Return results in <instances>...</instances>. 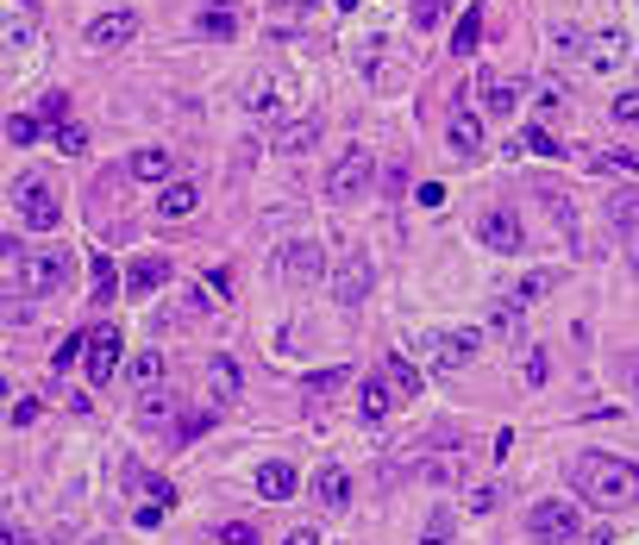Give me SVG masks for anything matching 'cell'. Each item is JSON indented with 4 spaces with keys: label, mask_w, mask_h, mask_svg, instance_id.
I'll return each instance as SVG.
<instances>
[{
    "label": "cell",
    "mask_w": 639,
    "mask_h": 545,
    "mask_svg": "<svg viewBox=\"0 0 639 545\" xmlns=\"http://www.w3.org/2000/svg\"><path fill=\"white\" fill-rule=\"evenodd\" d=\"M571 489H577V502L583 508H633L639 502V470L627 458H614V452H583L571 464Z\"/></svg>",
    "instance_id": "obj_1"
},
{
    "label": "cell",
    "mask_w": 639,
    "mask_h": 545,
    "mask_svg": "<svg viewBox=\"0 0 639 545\" xmlns=\"http://www.w3.org/2000/svg\"><path fill=\"white\" fill-rule=\"evenodd\" d=\"M13 213H19V226H26V232H57L63 201H57V188L44 182V176H13Z\"/></svg>",
    "instance_id": "obj_2"
},
{
    "label": "cell",
    "mask_w": 639,
    "mask_h": 545,
    "mask_svg": "<svg viewBox=\"0 0 639 545\" xmlns=\"http://www.w3.org/2000/svg\"><path fill=\"white\" fill-rule=\"evenodd\" d=\"M13 289H26V295H57L63 282H69V251H19L13 264Z\"/></svg>",
    "instance_id": "obj_3"
},
{
    "label": "cell",
    "mask_w": 639,
    "mask_h": 545,
    "mask_svg": "<svg viewBox=\"0 0 639 545\" xmlns=\"http://www.w3.org/2000/svg\"><path fill=\"white\" fill-rule=\"evenodd\" d=\"M276 276L289 282V289H314V282H326V251H320L314 232H295V239H282Z\"/></svg>",
    "instance_id": "obj_4"
},
{
    "label": "cell",
    "mask_w": 639,
    "mask_h": 545,
    "mask_svg": "<svg viewBox=\"0 0 639 545\" xmlns=\"http://www.w3.org/2000/svg\"><path fill=\"white\" fill-rule=\"evenodd\" d=\"M414 345H420V358L433 364L439 376H452V370H464L470 358H477V345H483V333H445V326H433V333H414Z\"/></svg>",
    "instance_id": "obj_5"
},
{
    "label": "cell",
    "mask_w": 639,
    "mask_h": 545,
    "mask_svg": "<svg viewBox=\"0 0 639 545\" xmlns=\"http://www.w3.org/2000/svg\"><path fill=\"white\" fill-rule=\"evenodd\" d=\"M527 533L539 545H571L583 533V502H564V495H552V502H539L527 514Z\"/></svg>",
    "instance_id": "obj_6"
},
{
    "label": "cell",
    "mask_w": 639,
    "mask_h": 545,
    "mask_svg": "<svg viewBox=\"0 0 639 545\" xmlns=\"http://www.w3.org/2000/svg\"><path fill=\"white\" fill-rule=\"evenodd\" d=\"M120 358H126V333H120V326H88V383L94 389L113 383Z\"/></svg>",
    "instance_id": "obj_7"
},
{
    "label": "cell",
    "mask_w": 639,
    "mask_h": 545,
    "mask_svg": "<svg viewBox=\"0 0 639 545\" xmlns=\"http://www.w3.org/2000/svg\"><path fill=\"white\" fill-rule=\"evenodd\" d=\"M583 63L596 69V76H621V69L633 63V38H627L621 26H608V32H589V44H583Z\"/></svg>",
    "instance_id": "obj_8"
},
{
    "label": "cell",
    "mask_w": 639,
    "mask_h": 545,
    "mask_svg": "<svg viewBox=\"0 0 639 545\" xmlns=\"http://www.w3.org/2000/svg\"><path fill=\"white\" fill-rule=\"evenodd\" d=\"M370 176H376L370 151H364V145H351V151H345V157L333 163V176H326V195H333V201H358Z\"/></svg>",
    "instance_id": "obj_9"
},
{
    "label": "cell",
    "mask_w": 639,
    "mask_h": 545,
    "mask_svg": "<svg viewBox=\"0 0 639 545\" xmlns=\"http://www.w3.org/2000/svg\"><path fill=\"white\" fill-rule=\"evenodd\" d=\"M395 395H401V389L389 383V370H383V376H364V383H358V420H364V426H383L389 408H395Z\"/></svg>",
    "instance_id": "obj_10"
},
{
    "label": "cell",
    "mask_w": 639,
    "mask_h": 545,
    "mask_svg": "<svg viewBox=\"0 0 639 545\" xmlns=\"http://www.w3.org/2000/svg\"><path fill=\"white\" fill-rule=\"evenodd\" d=\"M370 295V257H345V264L333 270V301L339 307H358Z\"/></svg>",
    "instance_id": "obj_11"
},
{
    "label": "cell",
    "mask_w": 639,
    "mask_h": 545,
    "mask_svg": "<svg viewBox=\"0 0 639 545\" xmlns=\"http://www.w3.org/2000/svg\"><path fill=\"white\" fill-rule=\"evenodd\" d=\"M195 32H201V38H213V44L239 38V7H232V0H207V7L195 13Z\"/></svg>",
    "instance_id": "obj_12"
},
{
    "label": "cell",
    "mask_w": 639,
    "mask_h": 545,
    "mask_svg": "<svg viewBox=\"0 0 639 545\" xmlns=\"http://www.w3.org/2000/svg\"><path fill=\"white\" fill-rule=\"evenodd\" d=\"M132 32H138V19H132V13H101V19L88 26V51H120Z\"/></svg>",
    "instance_id": "obj_13"
},
{
    "label": "cell",
    "mask_w": 639,
    "mask_h": 545,
    "mask_svg": "<svg viewBox=\"0 0 639 545\" xmlns=\"http://www.w3.org/2000/svg\"><path fill=\"white\" fill-rule=\"evenodd\" d=\"M163 282H170V264H163V257H138V264L126 270V295L132 301H151Z\"/></svg>",
    "instance_id": "obj_14"
},
{
    "label": "cell",
    "mask_w": 639,
    "mask_h": 545,
    "mask_svg": "<svg viewBox=\"0 0 639 545\" xmlns=\"http://www.w3.org/2000/svg\"><path fill=\"white\" fill-rule=\"evenodd\" d=\"M264 502H289V495L301 489V477H295V464H257V483H251Z\"/></svg>",
    "instance_id": "obj_15"
},
{
    "label": "cell",
    "mask_w": 639,
    "mask_h": 545,
    "mask_svg": "<svg viewBox=\"0 0 639 545\" xmlns=\"http://www.w3.org/2000/svg\"><path fill=\"white\" fill-rule=\"evenodd\" d=\"M195 207H201V188L195 182H163L157 188V213H163V220H188Z\"/></svg>",
    "instance_id": "obj_16"
},
{
    "label": "cell",
    "mask_w": 639,
    "mask_h": 545,
    "mask_svg": "<svg viewBox=\"0 0 639 545\" xmlns=\"http://www.w3.org/2000/svg\"><path fill=\"white\" fill-rule=\"evenodd\" d=\"M483 245L489 251H520V245H527V232H520V220H508V213L495 207V213H483Z\"/></svg>",
    "instance_id": "obj_17"
},
{
    "label": "cell",
    "mask_w": 639,
    "mask_h": 545,
    "mask_svg": "<svg viewBox=\"0 0 639 545\" xmlns=\"http://www.w3.org/2000/svg\"><path fill=\"white\" fill-rule=\"evenodd\" d=\"M589 170H602V176H639V151L627 145H602V151H583Z\"/></svg>",
    "instance_id": "obj_18"
},
{
    "label": "cell",
    "mask_w": 639,
    "mask_h": 545,
    "mask_svg": "<svg viewBox=\"0 0 639 545\" xmlns=\"http://www.w3.org/2000/svg\"><path fill=\"white\" fill-rule=\"evenodd\" d=\"M445 145H452L458 157H477V151H483V120H477V113H452V126H445Z\"/></svg>",
    "instance_id": "obj_19"
},
{
    "label": "cell",
    "mask_w": 639,
    "mask_h": 545,
    "mask_svg": "<svg viewBox=\"0 0 639 545\" xmlns=\"http://www.w3.org/2000/svg\"><path fill=\"white\" fill-rule=\"evenodd\" d=\"M132 176L163 188V182H176V157L163 151V145H151V151H138V157H132Z\"/></svg>",
    "instance_id": "obj_20"
},
{
    "label": "cell",
    "mask_w": 639,
    "mask_h": 545,
    "mask_svg": "<svg viewBox=\"0 0 639 545\" xmlns=\"http://www.w3.org/2000/svg\"><path fill=\"white\" fill-rule=\"evenodd\" d=\"M314 495H320V508H333V514H339V508H351V477H345L339 464H326L320 477H314Z\"/></svg>",
    "instance_id": "obj_21"
},
{
    "label": "cell",
    "mask_w": 639,
    "mask_h": 545,
    "mask_svg": "<svg viewBox=\"0 0 639 545\" xmlns=\"http://www.w3.org/2000/svg\"><path fill=\"white\" fill-rule=\"evenodd\" d=\"M477 44H483V0H470L452 32V57H477Z\"/></svg>",
    "instance_id": "obj_22"
},
{
    "label": "cell",
    "mask_w": 639,
    "mask_h": 545,
    "mask_svg": "<svg viewBox=\"0 0 639 545\" xmlns=\"http://www.w3.org/2000/svg\"><path fill=\"white\" fill-rule=\"evenodd\" d=\"M608 226L621 232V239H639V188H621V195L608 201Z\"/></svg>",
    "instance_id": "obj_23"
},
{
    "label": "cell",
    "mask_w": 639,
    "mask_h": 545,
    "mask_svg": "<svg viewBox=\"0 0 639 545\" xmlns=\"http://www.w3.org/2000/svg\"><path fill=\"white\" fill-rule=\"evenodd\" d=\"M245 107L257 113V120H276V113H282V88H276V76H257V82L245 88Z\"/></svg>",
    "instance_id": "obj_24"
},
{
    "label": "cell",
    "mask_w": 639,
    "mask_h": 545,
    "mask_svg": "<svg viewBox=\"0 0 639 545\" xmlns=\"http://www.w3.org/2000/svg\"><path fill=\"white\" fill-rule=\"evenodd\" d=\"M520 94H527V82L489 76V82H483V107H489V113H514V107H520Z\"/></svg>",
    "instance_id": "obj_25"
},
{
    "label": "cell",
    "mask_w": 639,
    "mask_h": 545,
    "mask_svg": "<svg viewBox=\"0 0 639 545\" xmlns=\"http://www.w3.org/2000/svg\"><path fill=\"white\" fill-rule=\"evenodd\" d=\"M489 333H495V339H508V345H520V333H527V314H520V301L489 307Z\"/></svg>",
    "instance_id": "obj_26"
},
{
    "label": "cell",
    "mask_w": 639,
    "mask_h": 545,
    "mask_svg": "<svg viewBox=\"0 0 639 545\" xmlns=\"http://www.w3.org/2000/svg\"><path fill=\"white\" fill-rule=\"evenodd\" d=\"M314 138H320V120H289V126L276 132V151H282V157H301Z\"/></svg>",
    "instance_id": "obj_27"
},
{
    "label": "cell",
    "mask_w": 639,
    "mask_h": 545,
    "mask_svg": "<svg viewBox=\"0 0 639 545\" xmlns=\"http://www.w3.org/2000/svg\"><path fill=\"white\" fill-rule=\"evenodd\" d=\"M383 370H389V383H395L401 395H420V389H426V370H420V364H408L401 351H389V364H383Z\"/></svg>",
    "instance_id": "obj_28"
},
{
    "label": "cell",
    "mask_w": 639,
    "mask_h": 545,
    "mask_svg": "<svg viewBox=\"0 0 639 545\" xmlns=\"http://www.w3.org/2000/svg\"><path fill=\"white\" fill-rule=\"evenodd\" d=\"M207 383H213V389H220V401H232V395H239V364H232V358H226V351H220V358H213V364H207Z\"/></svg>",
    "instance_id": "obj_29"
},
{
    "label": "cell",
    "mask_w": 639,
    "mask_h": 545,
    "mask_svg": "<svg viewBox=\"0 0 639 545\" xmlns=\"http://www.w3.org/2000/svg\"><path fill=\"white\" fill-rule=\"evenodd\" d=\"M138 420H145V426H157V420H170V389H138Z\"/></svg>",
    "instance_id": "obj_30"
},
{
    "label": "cell",
    "mask_w": 639,
    "mask_h": 545,
    "mask_svg": "<svg viewBox=\"0 0 639 545\" xmlns=\"http://www.w3.org/2000/svg\"><path fill=\"white\" fill-rule=\"evenodd\" d=\"M163 370H170V364H163V351H138V358H132V383L151 389V383H163Z\"/></svg>",
    "instance_id": "obj_31"
},
{
    "label": "cell",
    "mask_w": 639,
    "mask_h": 545,
    "mask_svg": "<svg viewBox=\"0 0 639 545\" xmlns=\"http://www.w3.org/2000/svg\"><path fill=\"white\" fill-rule=\"evenodd\" d=\"M345 383H351L345 370H314V376H307V401H326V395H339Z\"/></svg>",
    "instance_id": "obj_32"
},
{
    "label": "cell",
    "mask_w": 639,
    "mask_h": 545,
    "mask_svg": "<svg viewBox=\"0 0 639 545\" xmlns=\"http://www.w3.org/2000/svg\"><path fill=\"white\" fill-rule=\"evenodd\" d=\"M452 527H458V514H452V508H433V520H426L420 545H452Z\"/></svg>",
    "instance_id": "obj_33"
},
{
    "label": "cell",
    "mask_w": 639,
    "mask_h": 545,
    "mask_svg": "<svg viewBox=\"0 0 639 545\" xmlns=\"http://www.w3.org/2000/svg\"><path fill=\"white\" fill-rule=\"evenodd\" d=\"M113 289H120L113 264H107V257H94V282H88V295H94V301H113Z\"/></svg>",
    "instance_id": "obj_34"
},
{
    "label": "cell",
    "mask_w": 639,
    "mask_h": 545,
    "mask_svg": "<svg viewBox=\"0 0 639 545\" xmlns=\"http://www.w3.org/2000/svg\"><path fill=\"white\" fill-rule=\"evenodd\" d=\"M583 44H589L583 26H558V32H552V51H558V57H583Z\"/></svg>",
    "instance_id": "obj_35"
},
{
    "label": "cell",
    "mask_w": 639,
    "mask_h": 545,
    "mask_svg": "<svg viewBox=\"0 0 639 545\" xmlns=\"http://www.w3.org/2000/svg\"><path fill=\"white\" fill-rule=\"evenodd\" d=\"M76 358H88V333H69V339H63L57 351H51V364H57V370H69Z\"/></svg>",
    "instance_id": "obj_36"
},
{
    "label": "cell",
    "mask_w": 639,
    "mask_h": 545,
    "mask_svg": "<svg viewBox=\"0 0 639 545\" xmlns=\"http://www.w3.org/2000/svg\"><path fill=\"white\" fill-rule=\"evenodd\" d=\"M57 151H63V157H82V151H88V132L69 126V120H57Z\"/></svg>",
    "instance_id": "obj_37"
},
{
    "label": "cell",
    "mask_w": 639,
    "mask_h": 545,
    "mask_svg": "<svg viewBox=\"0 0 639 545\" xmlns=\"http://www.w3.org/2000/svg\"><path fill=\"white\" fill-rule=\"evenodd\" d=\"M201 295H207V301H232V270H226V264L207 270V276H201Z\"/></svg>",
    "instance_id": "obj_38"
},
{
    "label": "cell",
    "mask_w": 639,
    "mask_h": 545,
    "mask_svg": "<svg viewBox=\"0 0 639 545\" xmlns=\"http://www.w3.org/2000/svg\"><path fill=\"white\" fill-rule=\"evenodd\" d=\"M32 138H38L32 113H7V145H32Z\"/></svg>",
    "instance_id": "obj_39"
},
{
    "label": "cell",
    "mask_w": 639,
    "mask_h": 545,
    "mask_svg": "<svg viewBox=\"0 0 639 545\" xmlns=\"http://www.w3.org/2000/svg\"><path fill=\"white\" fill-rule=\"evenodd\" d=\"M520 145H527V151H539V157H564V145H558V138H552L546 126H527V138H520Z\"/></svg>",
    "instance_id": "obj_40"
},
{
    "label": "cell",
    "mask_w": 639,
    "mask_h": 545,
    "mask_svg": "<svg viewBox=\"0 0 639 545\" xmlns=\"http://www.w3.org/2000/svg\"><path fill=\"white\" fill-rule=\"evenodd\" d=\"M26 38H32V13H26V7L13 13V0H7V44L19 51V44H26Z\"/></svg>",
    "instance_id": "obj_41"
},
{
    "label": "cell",
    "mask_w": 639,
    "mask_h": 545,
    "mask_svg": "<svg viewBox=\"0 0 639 545\" xmlns=\"http://www.w3.org/2000/svg\"><path fill=\"white\" fill-rule=\"evenodd\" d=\"M220 545H257V527H251V520H226V527H220Z\"/></svg>",
    "instance_id": "obj_42"
},
{
    "label": "cell",
    "mask_w": 639,
    "mask_h": 545,
    "mask_svg": "<svg viewBox=\"0 0 639 545\" xmlns=\"http://www.w3.org/2000/svg\"><path fill=\"white\" fill-rule=\"evenodd\" d=\"M38 414H44V401H38V395H19V401H13V414H7V420H13V426H32Z\"/></svg>",
    "instance_id": "obj_43"
},
{
    "label": "cell",
    "mask_w": 639,
    "mask_h": 545,
    "mask_svg": "<svg viewBox=\"0 0 639 545\" xmlns=\"http://www.w3.org/2000/svg\"><path fill=\"white\" fill-rule=\"evenodd\" d=\"M546 351H527V364H520V376H527V389H539V383H546Z\"/></svg>",
    "instance_id": "obj_44"
},
{
    "label": "cell",
    "mask_w": 639,
    "mask_h": 545,
    "mask_svg": "<svg viewBox=\"0 0 639 545\" xmlns=\"http://www.w3.org/2000/svg\"><path fill=\"white\" fill-rule=\"evenodd\" d=\"M546 289H552V270H533L527 282H520V301H539Z\"/></svg>",
    "instance_id": "obj_45"
},
{
    "label": "cell",
    "mask_w": 639,
    "mask_h": 545,
    "mask_svg": "<svg viewBox=\"0 0 639 545\" xmlns=\"http://www.w3.org/2000/svg\"><path fill=\"white\" fill-rule=\"evenodd\" d=\"M207 426H213V414H188V420L176 426V439L188 445V439H201V433H207Z\"/></svg>",
    "instance_id": "obj_46"
},
{
    "label": "cell",
    "mask_w": 639,
    "mask_h": 545,
    "mask_svg": "<svg viewBox=\"0 0 639 545\" xmlns=\"http://www.w3.org/2000/svg\"><path fill=\"white\" fill-rule=\"evenodd\" d=\"M439 13H445V0H420V7H414V32H426Z\"/></svg>",
    "instance_id": "obj_47"
},
{
    "label": "cell",
    "mask_w": 639,
    "mask_h": 545,
    "mask_svg": "<svg viewBox=\"0 0 639 545\" xmlns=\"http://www.w3.org/2000/svg\"><path fill=\"white\" fill-rule=\"evenodd\" d=\"M489 508H495V489H489V483L470 489V514H489Z\"/></svg>",
    "instance_id": "obj_48"
},
{
    "label": "cell",
    "mask_w": 639,
    "mask_h": 545,
    "mask_svg": "<svg viewBox=\"0 0 639 545\" xmlns=\"http://www.w3.org/2000/svg\"><path fill=\"white\" fill-rule=\"evenodd\" d=\"M0 545H38L26 527H13V520H7V527H0Z\"/></svg>",
    "instance_id": "obj_49"
},
{
    "label": "cell",
    "mask_w": 639,
    "mask_h": 545,
    "mask_svg": "<svg viewBox=\"0 0 639 545\" xmlns=\"http://www.w3.org/2000/svg\"><path fill=\"white\" fill-rule=\"evenodd\" d=\"M282 545H320V533H314V527H289V533H282Z\"/></svg>",
    "instance_id": "obj_50"
},
{
    "label": "cell",
    "mask_w": 639,
    "mask_h": 545,
    "mask_svg": "<svg viewBox=\"0 0 639 545\" xmlns=\"http://www.w3.org/2000/svg\"><path fill=\"white\" fill-rule=\"evenodd\" d=\"M614 120H639V94H621V101H614Z\"/></svg>",
    "instance_id": "obj_51"
},
{
    "label": "cell",
    "mask_w": 639,
    "mask_h": 545,
    "mask_svg": "<svg viewBox=\"0 0 639 545\" xmlns=\"http://www.w3.org/2000/svg\"><path fill=\"white\" fill-rule=\"evenodd\" d=\"M145 489H151V502H176V489L163 483V477H145Z\"/></svg>",
    "instance_id": "obj_52"
},
{
    "label": "cell",
    "mask_w": 639,
    "mask_h": 545,
    "mask_svg": "<svg viewBox=\"0 0 639 545\" xmlns=\"http://www.w3.org/2000/svg\"><path fill=\"white\" fill-rule=\"evenodd\" d=\"M589 545H608V533H596V539H589Z\"/></svg>",
    "instance_id": "obj_53"
}]
</instances>
